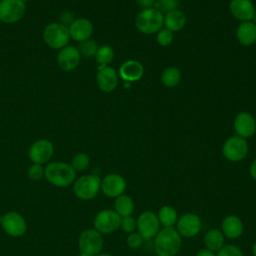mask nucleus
Here are the masks:
<instances>
[{"mask_svg": "<svg viewBox=\"0 0 256 256\" xmlns=\"http://www.w3.org/2000/svg\"><path fill=\"white\" fill-rule=\"evenodd\" d=\"M181 246V236L174 227L163 228L154 237V250L157 256H175Z\"/></svg>", "mask_w": 256, "mask_h": 256, "instance_id": "f257e3e1", "label": "nucleus"}, {"mask_svg": "<svg viewBox=\"0 0 256 256\" xmlns=\"http://www.w3.org/2000/svg\"><path fill=\"white\" fill-rule=\"evenodd\" d=\"M44 177L50 184L56 187H68L74 183L76 171L68 163L55 161L49 163L44 168Z\"/></svg>", "mask_w": 256, "mask_h": 256, "instance_id": "f03ea898", "label": "nucleus"}, {"mask_svg": "<svg viewBox=\"0 0 256 256\" xmlns=\"http://www.w3.org/2000/svg\"><path fill=\"white\" fill-rule=\"evenodd\" d=\"M135 26L143 34H155L164 26V15L154 7L144 9L136 16Z\"/></svg>", "mask_w": 256, "mask_h": 256, "instance_id": "7ed1b4c3", "label": "nucleus"}, {"mask_svg": "<svg viewBox=\"0 0 256 256\" xmlns=\"http://www.w3.org/2000/svg\"><path fill=\"white\" fill-rule=\"evenodd\" d=\"M101 179L95 174H87L74 181L73 192L81 200H91L100 191Z\"/></svg>", "mask_w": 256, "mask_h": 256, "instance_id": "20e7f679", "label": "nucleus"}, {"mask_svg": "<svg viewBox=\"0 0 256 256\" xmlns=\"http://www.w3.org/2000/svg\"><path fill=\"white\" fill-rule=\"evenodd\" d=\"M104 240L100 232L94 228L85 229L78 238V247L80 254L84 256H95L103 248Z\"/></svg>", "mask_w": 256, "mask_h": 256, "instance_id": "39448f33", "label": "nucleus"}, {"mask_svg": "<svg viewBox=\"0 0 256 256\" xmlns=\"http://www.w3.org/2000/svg\"><path fill=\"white\" fill-rule=\"evenodd\" d=\"M45 43L53 49H62L67 46L70 40L68 27L61 23H51L43 31Z\"/></svg>", "mask_w": 256, "mask_h": 256, "instance_id": "423d86ee", "label": "nucleus"}, {"mask_svg": "<svg viewBox=\"0 0 256 256\" xmlns=\"http://www.w3.org/2000/svg\"><path fill=\"white\" fill-rule=\"evenodd\" d=\"M248 143L246 139L233 135L226 139L222 146V154L224 158L230 162H240L248 154Z\"/></svg>", "mask_w": 256, "mask_h": 256, "instance_id": "0eeeda50", "label": "nucleus"}, {"mask_svg": "<svg viewBox=\"0 0 256 256\" xmlns=\"http://www.w3.org/2000/svg\"><path fill=\"white\" fill-rule=\"evenodd\" d=\"M121 217L116 213L115 210L105 209L98 212L94 219V229L103 234H111L120 228Z\"/></svg>", "mask_w": 256, "mask_h": 256, "instance_id": "6e6552de", "label": "nucleus"}, {"mask_svg": "<svg viewBox=\"0 0 256 256\" xmlns=\"http://www.w3.org/2000/svg\"><path fill=\"white\" fill-rule=\"evenodd\" d=\"M136 229L144 240L154 238L160 230V223L157 214L152 211L142 212L136 219Z\"/></svg>", "mask_w": 256, "mask_h": 256, "instance_id": "1a4fd4ad", "label": "nucleus"}, {"mask_svg": "<svg viewBox=\"0 0 256 256\" xmlns=\"http://www.w3.org/2000/svg\"><path fill=\"white\" fill-rule=\"evenodd\" d=\"M25 10L22 0H0V21L7 24L18 22L24 16Z\"/></svg>", "mask_w": 256, "mask_h": 256, "instance_id": "9d476101", "label": "nucleus"}, {"mask_svg": "<svg viewBox=\"0 0 256 256\" xmlns=\"http://www.w3.org/2000/svg\"><path fill=\"white\" fill-rule=\"evenodd\" d=\"M175 229L181 237L191 238L201 231L202 220L195 213H185L178 218Z\"/></svg>", "mask_w": 256, "mask_h": 256, "instance_id": "9b49d317", "label": "nucleus"}, {"mask_svg": "<svg viewBox=\"0 0 256 256\" xmlns=\"http://www.w3.org/2000/svg\"><path fill=\"white\" fill-rule=\"evenodd\" d=\"M1 226L3 230L12 237H20L24 235L27 229L24 217L15 211L7 212L1 218Z\"/></svg>", "mask_w": 256, "mask_h": 256, "instance_id": "f8f14e48", "label": "nucleus"}, {"mask_svg": "<svg viewBox=\"0 0 256 256\" xmlns=\"http://www.w3.org/2000/svg\"><path fill=\"white\" fill-rule=\"evenodd\" d=\"M126 186V180L123 176L117 173H110L101 179L100 190L105 196L109 198H116L124 194Z\"/></svg>", "mask_w": 256, "mask_h": 256, "instance_id": "ddd939ff", "label": "nucleus"}, {"mask_svg": "<svg viewBox=\"0 0 256 256\" xmlns=\"http://www.w3.org/2000/svg\"><path fill=\"white\" fill-rule=\"evenodd\" d=\"M54 153V147L52 142L46 139H40L35 141L29 148V159L35 164H44L48 162Z\"/></svg>", "mask_w": 256, "mask_h": 256, "instance_id": "4468645a", "label": "nucleus"}, {"mask_svg": "<svg viewBox=\"0 0 256 256\" xmlns=\"http://www.w3.org/2000/svg\"><path fill=\"white\" fill-rule=\"evenodd\" d=\"M236 135L246 139L252 137L256 132V120L254 116L248 112L238 113L233 122Z\"/></svg>", "mask_w": 256, "mask_h": 256, "instance_id": "2eb2a0df", "label": "nucleus"}, {"mask_svg": "<svg viewBox=\"0 0 256 256\" xmlns=\"http://www.w3.org/2000/svg\"><path fill=\"white\" fill-rule=\"evenodd\" d=\"M119 75L116 70L110 66L98 67L96 82L99 89L105 93L112 92L118 85Z\"/></svg>", "mask_w": 256, "mask_h": 256, "instance_id": "dca6fc26", "label": "nucleus"}, {"mask_svg": "<svg viewBox=\"0 0 256 256\" xmlns=\"http://www.w3.org/2000/svg\"><path fill=\"white\" fill-rule=\"evenodd\" d=\"M229 10L232 16L240 22L252 21L256 12L251 0H231Z\"/></svg>", "mask_w": 256, "mask_h": 256, "instance_id": "f3484780", "label": "nucleus"}, {"mask_svg": "<svg viewBox=\"0 0 256 256\" xmlns=\"http://www.w3.org/2000/svg\"><path fill=\"white\" fill-rule=\"evenodd\" d=\"M80 53L76 47L65 46L57 55L58 66L64 71L74 70L80 63Z\"/></svg>", "mask_w": 256, "mask_h": 256, "instance_id": "a211bd4d", "label": "nucleus"}, {"mask_svg": "<svg viewBox=\"0 0 256 256\" xmlns=\"http://www.w3.org/2000/svg\"><path fill=\"white\" fill-rule=\"evenodd\" d=\"M70 38L82 42L90 38L93 33V24L87 18H78L72 21L68 27Z\"/></svg>", "mask_w": 256, "mask_h": 256, "instance_id": "6ab92c4d", "label": "nucleus"}, {"mask_svg": "<svg viewBox=\"0 0 256 256\" xmlns=\"http://www.w3.org/2000/svg\"><path fill=\"white\" fill-rule=\"evenodd\" d=\"M144 74L143 65L137 60H127L121 64L118 75L127 82H135L142 78Z\"/></svg>", "mask_w": 256, "mask_h": 256, "instance_id": "aec40b11", "label": "nucleus"}, {"mask_svg": "<svg viewBox=\"0 0 256 256\" xmlns=\"http://www.w3.org/2000/svg\"><path fill=\"white\" fill-rule=\"evenodd\" d=\"M244 230L242 220L237 215H227L223 218L221 223V232L229 239L239 238Z\"/></svg>", "mask_w": 256, "mask_h": 256, "instance_id": "412c9836", "label": "nucleus"}, {"mask_svg": "<svg viewBox=\"0 0 256 256\" xmlns=\"http://www.w3.org/2000/svg\"><path fill=\"white\" fill-rule=\"evenodd\" d=\"M238 42L243 46H251L256 42V24L253 21L241 22L236 29Z\"/></svg>", "mask_w": 256, "mask_h": 256, "instance_id": "4be33fe9", "label": "nucleus"}, {"mask_svg": "<svg viewBox=\"0 0 256 256\" xmlns=\"http://www.w3.org/2000/svg\"><path fill=\"white\" fill-rule=\"evenodd\" d=\"M186 24V15L181 10H173L164 14V27L172 32L181 30Z\"/></svg>", "mask_w": 256, "mask_h": 256, "instance_id": "5701e85b", "label": "nucleus"}, {"mask_svg": "<svg viewBox=\"0 0 256 256\" xmlns=\"http://www.w3.org/2000/svg\"><path fill=\"white\" fill-rule=\"evenodd\" d=\"M204 245L207 249L217 252L225 245V236L219 229H210L205 233Z\"/></svg>", "mask_w": 256, "mask_h": 256, "instance_id": "b1692460", "label": "nucleus"}, {"mask_svg": "<svg viewBox=\"0 0 256 256\" xmlns=\"http://www.w3.org/2000/svg\"><path fill=\"white\" fill-rule=\"evenodd\" d=\"M157 217L160 225H162L163 228L173 227L174 225H176L179 218L176 209L170 205H164L160 207L157 213Z\"/></svg>", "mask_w": 256, "mask_h": 256, "instance_id": "393cba45", "label": "nucleus"}, {"mask_svg": "<svg viewBox=\"0 0 256 256\" xmlns=\"http://www.w3.org/2000/svg\"><path fill=\"white\" fill-rule=\"evenodd\" d=\"M114 210L120 217L130 216L134 211V201L126 194H122L115 198Z\"/></svg>", "mask_w": 256, "mask_h": 256, "instance_id": "a878e982", "label": "nucleus"}, {"mask_svg": "<svg viewBox=\"0 0 256 256\" xmlns=\"http://www.w3.org/2000/svg\"><path fill=\"white\" fill-rule=\"evenodd\" d=\"M161 81L166 87H176L181 81V71L175 66L167 67L161 74Z\"/></svg>", "mask_w": 256, "mask_h": 256, "instance_id": "bb28decb", "label": "nucleus"}, {"mask_svg": "<svg viewBox=\"0 0 256 256\" xmlns=\"http://www.w3.org/2000/svg\"><path fill=\"white\" fill-rule=\"evenodd\" d=\"M95 58L99 67L108 66L114 58V50L109 45H102L98 48Z\"/></svg>", "mask_w": 256, "mask_h": 256, "instance_id": "cd10ccee", "label": "nucleus"}, {"mask_svg": "<svg viewBox=\"0 0 256 256\" xmlns=\"http://www.w3.org/2000/svg\"><path fill=\"white\" fill-rule=\"evenodd\" d=\"M98 45L94 40L91 39H87L85 41L80 42L79 46H78V51L80 53L81 56L86 57V58H90L96 55V52L98 50Z\"/></svg>", "mask_w": 256, "mask_h": 256, "instance_id": "c85d7f7f", "label": "nucleus"}, {"mask_svg": "<svg viewBox=\"0 0 256 256\" xmlns=\"http://www.w3.org/2000/svg\"><path fill=\"white\" fill-rule=\"evenodd\" d=\"M73 169L77 172H81V171H84L86 170L89 165H90V158L89 156L86 154V153H83V152H80V153H77L73 156L72 160H71V164H70Z\"/></svg>", "mask_w": 256, "mask_h": 256, "instance_id": "c756f323", "label": "nucleus"}, {"mask_svg": "<svg viewBox=\"0 0 256 256\" xmlns=\"http://www.w3.org/2000/svg\"><path fill=\"white\" fill-rule=\"evenodd\" d=\"M179 6V0H156L154 8L160 11L163 15L176 10Z\"/></svg>", "mask_w": 256, "mask_h": 256, "instance_id": "7c9ffc66", "label": "nucleus"}, {"mask_svg": "<svg viewBox=\"0 0 256 256\" xmlns=\"http://www.w3.org/2000/svg\"><path fill=\"white\" fill-rule=\"evenodd\" d=\"M216 256H244L242 250L233 244L224 245L216 252Z\"/></svg>", "mask_w": 256, "mask_h": 256, "instance_id": "2f4dec72", "label": "nucleus"}, {"mask_svg": "<svg viewBox=\"0 0 256 256\" xmlns=\"http://www.w3.org/2000/svg\"><path fill=\"white\" fill-rule=\"evenodd\" d=\"M156 40L160 46H168L173 41V32L166 28H162L157 32Z\"/></svg>", "mask_w": 256, "mask_h": 256, "instance_id": "473e14b6", "label": "nucleus"}, {"mask_svg": "<svg viewBox=\"0 0 256 256\" xmlns=\"http://www.w3.org/2000/svg\"><path fill=\"white\" fill-rule=\"evenodd\" d=\"M137 224H136V219L133 218L131 215L130 216H125V217H121V224H120V228L126 232V233H132L136 230Z\"/></svg>", "mask_w": 256, "mask_h": 256, "instance_id": "72a5a7b5", "label": "nucleus"}, {"mask_svg": "<svg viewBox=\"0 0 256 256\" xmlns=\"http://www.w3.org/2000/svg\"><path fill=\"white\" fill-rule=\"evenodd\" d=\"M28 177L32 181H39L44 177V168L40 164H33L28 169Z\"/></svg>", "mask_w": 256, "mask_h": 256, "instance_id": "f704fd0d", "label": "nucleus"}, {"mask_svg": "<svg viewBox=\"0 0 256 256\" xmlns=\"http://www.w3.org/2000/svg\"><path fill=\"white\" fill-rule=\"evenodd\" d=\"M144 239L138 232H132L128 234V237L126 239L127 246L131 249H137L143 244Z\"/></svg>", "mask_w": 256, "mask_h": 256, "instance_id": "c9c22d12", "label": "nucleus"}, {"mask_svg": "<svg viewBox=\"0 0 256 256\" xmlns=\"http://www.w3.org/2000/svg\"><path fill=\"white\" fill-rule=\"evenodd\" d=\"M135 1H136V4L140 8H142V10H144V9L154 7V4H155L156 0H135Z\"/></svg>", "mask_w": 256, "mask_h": 256, "instance_id": "e433bc0d", "label": "nucleus"}, {"mask_svg": "<svg viewBox=\"0 0 256 256\" xmlns=\"http://www.w3.org/2000/svg\"><path fill=\"white\" fill-rule=\"evenodd\" d=\"M196 256H216V252H213L207 248H204V249H201L197 252Z\"/></svg>", "mask_w": 256, "mask_h": 256, "instance_id": "4c0bfd02", "label": "nucleus"}, {"mask_svg": "<svg viewBox=\"0 0 256 256\" xmlns=\"http://www.w3.org/2000/svg\"><path fill=\"white\" fill-rule=\"evenodd\" d=\"M249 173H250V176H251L254 180H256V158L253 160V162H252L251 165H250Z\"/></svg>", "mask_w": 256, "mask_h": 256, "instance_id": "58836bf2", "label": "nucleus"}, {"mask_svg": "<svg viewBox=\"0 0 256 256\" xmlns=\"http://www.w3.org/2000/svg\"><path fill=\"white\" fill-rule=\"evenodd\" d=\"M252 254H253V256H256V241L254 242L253 247H252Z\"/></svg>", "mask_w": 256, "mask_h": 256, "instance_id": "ea45409f", "label": "nucleus"}, {"mask_svg": "<svg viewBox=\"0 0 256 256\" xmlns=\"http://www.w3.org/2000/svg\"><path fill=\"white\" fill-rule=\"evenodd\" d=\"M95 256H113V255L108 254V253H99V254H97V255H95Z\"/></svg>", "mask_w": 256, "mask_h": 256, "instance_id": "a19ab883", "label": "nucleus"}, {"mask_svg": "<svg viewBox=\"0 0 256 256\" xmlns=\"http://www.w3.org/2000/svg\"><path fill=\"white\" fill-rule=\"evenodd\" d=\"M252 21L256 24V12H255V14H254V17H253V19H252Z\"/></svg>", "mask_w": 256, "mask_h": 256, "instance_id": "79ce46f5", "label": "nucleus"}, {"mask_svg": "<svg viewBox=\"0 0 256 256\" xmlns=\"http://www.w3.org/2000/svg\"><path fill=\"white\" fill-rule=\"evenodd\" d=\"M79 256H84V255H82V254H79Z\"/></svg>", "mask_w": 256, "mask_h": 256, "instance_id": "37998d69", "label": "nucleus"}, {"mask_svg": "<svg viewBox=\"0 0 256 256\" xmlns=\"http://www.w3.org/2000/svg\"><path fill=\"white\" fill-rule=\"evenodd\" d=\"M22 1H24V2H25V1H29V0H22Z\"/></svg>", "mask_w": 256, "mask_h": 256, "instance_id": "c03bdc74", "label": "nucleus"}]
</instances>
